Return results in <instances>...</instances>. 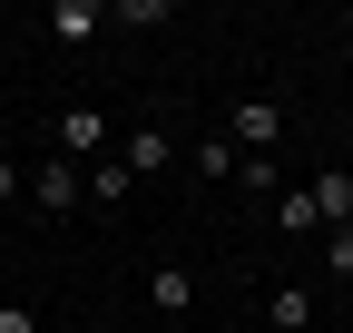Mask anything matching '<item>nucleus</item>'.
<instances>
[{"label":"nucleus","mask_w":353,"mask_h":333,"mask_svg":"<svg viewBox=\"0 0 353 333\" xmlns=\"http://www.w3.org/2000/svg\"><path fill=\"white\" fill-rule=\"evenodd\" d=\"M79 196H88V166H69V157H39V166H30V206H50V216H69Z\"/></svg>","instance_id":"1"},{"label":"nucleus","mask_w":353,"mask_h":333,"mask_svg":"<svg viewBox=\"0 0 353 333\" xmlns=\"http://www.w3.org/2000/svg\"><path fill=\"white\" fill-rule=\"evenodd\" d=\"M226 138H236V157H265L285 138V108H265V98H245V108H226Z\"/></svg>","instance_id":"2"},{"label":"nucleus","mask_w":353,"mask_h":333,"mask_svg":"<svg viewBox=\"0 0 353 333\" xmlns=\"http://www.w3.org/2000/svg\"><path fill=\"white\" fill-rule=\"evenodd\" d=\"M99 147H108V118H99V108H69V118H59V147H50V157H69V166H88Z\"/></svg>","instance_id":"3"},{"label":"nucleus","mask_w":353,"mask_h":333,"mask_svg":"<svg viewBox=\"0 0 353 333\" xmlns=\"http://www.w3.org/2000/svg\"><path fill=\"white\" fill-rule=\"evenodd\" d=\"M99 20H108L99 0H50V20H39V30H50L59 50H79V39H99Z\"/></svg>","instance_id":"4"},{"label":"nucleus","mask_w":353,"mask_h":333,"mask_svg":"<svg viewBox=\"0 0 353 333\" xmlns=\"http://www.w3.org/2000/svg\"><path fill=\"white\" fill-rule=\"evenodd\" d=\"M304 196H314L324 226H353V166H324V177H304Z\"/></svg>","instance_id":"5"},{"label":"nucleus","mask_w":353,"mask_h":333,"mask_svg":"<svg viewBox=\"0 0 353 333\" xmlns=\"http://www.w3.org/2000/svg\"><path fill=\"white\" fill-rule=\"evenodd\" d=\"M265 323L275 333H314V294H304V284H275V294H265Z\"/></svg>","instance_id":"6"},{"label":"nucleus","mask_w":353,"mask_h":333,"mask_svg":"<svg viewBox=\"0 0 353 333\" xmlns=\"http://www.w3.org/2000/svg\"><path fill=\"white\" fill-rule=\"evenodd\" d=\"M167 157H176V138L167 128H138V138H128V177H157Z\"/></svg>","instance_id":"7"},{"label":"nucleus","mask_w":353,"mask_h":333,"mask_svg":"<svg viewBox=\"0 0 353 333\" xmlns=\"http://www.w3.org/2000/svg\"><path fill=\"white\" fill-rule=\"evenodd\" d=\"M275 226H285V235H314L324 216H314V196H304V186H285V196H275Z\"/></svg>","instance_id":"8"},{"label":"nucleus","mask_w":353,"mask_h":333,"mask_svg":"<svg viewBox=\"0 0 353 333\" xmlns=\"http://www.w3.org/2000/svg\"><path fill=\"white\" fill-rule=\"evenodd\" d=\"M148 294H157V314H187V304H196V284L176 275V265H157V284H148Z\"/></svg>","instance_id":"9"},{"label":"nucleus","mask_w":353,"mask_h":333,"mask_svg":"<svg viewBox=\"0 0 353 333\" xmlns=\"http://www.w3.org/2000/svg\"><path fill=\"white\" fill-rule=\"evenodd\" d=\"M128 186H138V177H128V157H99V177H88V196H99V206H118Z\"/></svg>","instance_id":"10"},{"label":"nucleus","mask_w":353,"mask_h":333,"mask_svg":"<svg viewBox=\"0 0 353 333\" xmlns=\"http://www.w3.org/2000/svg\"><path fill=\"white\" fill-rule=\"evenodd\" d=\"M236 166H245L236 138H206V147H196V177H236Z\"/></svg>","instance_id":"11"},{"label":"nucleus","mask_w":353,"mask_h":333,"mask_svg":"<svg viewBox=\"0 0 353 333\" xmlns=\"http://www.w3.org/2000/svg\"><path fill=\"white\" fill-rule=\"evenodd\" d=\"M324 265H334V275L353 284V226H334V255H324Z\"/></svg>","instance_id":"12"},{"label":"nucleus","mask_w":353,"mask_h":333,"mask_svg":"<svg viewBox=\"0 0 353 333\" xmlns=\"http://www.w3.org/2000/svg\"><path fill=\"white\" fill-rule=\"evenodd\" d=\"M0 333H39V314L30 304H0Z\"/></svg>","instance_id":"13"},{"label":"nucleus","mask_w":353,"mask_h":333,"mask_svg":"<svg viewBox=\"0 0 353 333\" xmlns=\"http://www.w3.org/2000/svg\"><path fill=\"white\" fill-rule=\"evenodd\" d=\"M10 196H20V166H10V157H0V206H10Z\"/></svg>","instance_id":"14"}]
</instances>
